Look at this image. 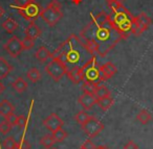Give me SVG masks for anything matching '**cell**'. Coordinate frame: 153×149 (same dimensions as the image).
<instances>
[{"instance_id": "6da1fadb", "label": "cell", "mask_w": 153, "mask_h": 149, "mask_svg": "<svg viewBox=\"0 0 153 149\" xmlns=\"http://www.w3.org/2000/svg\"><path fill=\"white\" fill-rule=\"evenodd\" d=\"M79 38L90 54L98 53L102 57H106L107 53L122 40L117 30L111 26L110 21L102 26H98L91 21L80 32Z\"/></svg>"}, {"instance_id": "7a4b0ae2", "label": "cell", "mask_w": 153, "mask_h": 149, "mask_svg": "<svg viewBox=\"0 0 153 149\" xmlns=\"http://www.w3.org/2000/svg\"><path fill=\"white\" fill-rule=\"evenodd\" d=\"M40 17L44 20L49 26H55L63 17L61 11V3L58 0H51L46 7L42 10Z\"/></svg>"}, {"instance_id": "3957f363", "label": "cell", "mask_w": 153, "mask_h": 149, "mask_svg": "<svg viewBox=\"0 0 153 149\" xmlns=\"http://www.w3.org/2000/svg\"><path fill=\"white\" fill-rule=\"evenodd\" d=\"M82 70H83L85 81L94 82L98 86L104 81V78L102 77V74H101L100 71V65L97 62L94 55H92L91 59L82 66Z\"/></svg>"}, {"instance_id": "277c9868", "label": "cell", "mask_w": 153, "mask_h": 149, "mask_svg": "<svg viewBox=\"0 0 153 149\" xmlns=\"http://www.w3.org/2000/svg\"><path fill=\"white\" fill-rule=\"evenodd\" d=\"M67 65L59 59L53 57L51 62L45 67L46 73L53 78L55 81H59L67 72Z\"/></svg>"}, {"instance_id": "5b68a950", "label": "cell", "mask_w": 153, "mask_h": 149, "mask_svg": "<svg viewBox=\"0 0 153 149\" xmlns=\"http://www.w3.org/2000/svg\"><path fill=\"white\" fill-rule=\"evenodd\" d=\"M18 11V13L22 16L25 20L30 22H35L41 15L42 12V7L41 5L37 2L36 0H33L32 2H30L28 4H26L23 7H16Z\"/></svg>"}, {"instance_id": "8992f818", "label": "cell", "mask_w": 153, "mask_h": 149, "mask_svg": "<svg viewBox=\"0 0 153 149\" xmlns=\"http://www.w3.org/2000/svg\"><path fill=\"white\" fill-rule=\"evenodd\" d=\"M152 23V20L145 13H140V15L135 16L132 20V34L135 37H140L145 30L149 28Z\"/></svg>"}, {"instance_id": "52a82bcc", "label": "cell", "mask_w": 153, "mask_h": 149, "mask_svg": "<svg viewBox=\"0 0 153 149\" xmlns=\"http://www.w3.org/2000/svg\"><path fill=\"white\" fill-rule=\"evenodd\" d=\"M82 129L89 138H96L104 129V124L96 117H90L87 122L82 125Z\"/></svg>"}, {"instance_id": "ba28073f", "label": "cell", "mask_w": 153, "mask_h": 149, "mask_svg": "<svg viewBox=\"0 0 153 149\" xmlns=\"http://www.w3.org/2000/svg\"><path fill=\"white\" fill-rule=\"evenodd\" d=\"M3 48L13 57H19L22 53V51H24L23 46H22V41H20L18 37L16 36L12 37L10 40H7V42L3 45Z\"/></svg>"}, {"instance_id": "9c48e42d", "label": "cell", "mask_w": 153, "mask_h": 149, "mask_svg": "<svg viewBox=\"0 0 153 149\" xmlns=\"http://www.w3.org/2000/svg\"><path fill=\"white\" fill-rule=\"evenodd\" d=\"M42 123H43V125L51 132L59 129V128H62V126L64 125V121L55 113L51 114L48 117L45 118Z\"/></svg>"}, {"instance_id": "30bf717a", "label": "cell", "mask_w": 153, "mask_h": 149, "mask_svg": "<svg viewBox=\"0 0 153 149\" xmlns=\"http://www.w3.org/2000/svg\"><path fill=\"white\" fill-rule=\"evenodd\" d=\"M66 75L74 84H78L81 81H84L83 70H82V67H79V66H76V67H72L70 70H67Z\"/></svg>"}, {"instance_id": "8fae6325", "label": "cell", "mask_w": 153, "mask_h": 149, "mask_svg": "<svg viewBox=\"0 0 153 149\" xmlns=\"http://www.w3.org/2000/svg\"><path fill=\"white\" fill-rule=\"evenodd\" d=\"M97 97L96 95L92 94H87V93H83L81 96L78 99V102L81 104V106L83 107L85 111L90 109L94 104H97Z\"/></svg>"}, {"instance_id": "7c38bea8", "label": "cell", "mask_w": 153, "mask_h": 149, "mask_svg": "<svg viewBox=\"0 0 153 149\" xmlns=\"http://www.w3.org/2000/svg\"><path fill=\"white\" fill-rule=\"evenodd\" d=\"M100 71L101 74H102V77L104 78V80H107L115 75V73L117 72V69L112 63L107 62L103 66H100Z\"/></svg>"}, {"instance_id": "4fadbf2b", "label": "cell", "mask_w": 153, "mask_h": 149, "mask_svg": "<svg viewBox=\"0 0 153 149\" xmlns=\"http://www.w3.org/2000/svg\"><path fill=\"white\" fill-rule=\"evenodd\" d=\"M41 34H42V32L39 28V26L35 24V22H30V25L25 28V37H28L34 41L37 40L41 36Z\"/></svg>"}, {"instance_id": "5bb4252c", "label": "cell", "mask_w": 153, "mask_h": 149, "mask_svg": "<svg viewBox=\"0 0 153 149\" xmlns=\"http://www.w3.org/2000/svg\"><path fill=\"white\" fill-rule=\"evenodd\" d=\"M14 113H15V106L7 99H3L0 102V115L5 118L7 116Z\"/></svg>"}, {"instance_id": "9a60e30c", "label": "cell", "mask_w": 153, "mask_h": 149, "mask_svg": "<svg viewBox=\"0 0 153 149\" xmlns=\"http://www.w3.org/2000/svg\"><path fill=\"white\" fill-rule=\"evenodd\" d=\"M13 70V66L5 59L0 57V80L5 78Z\"/></svg>"}, {"instance_id": "2e32d148", "label": "cell", "mask_w": 153, "mask_h": 149, "mask_svg": "<svg viewBox=\"0 0 153 149\" xmlns=\"http://www.w3.org/2000/svg\"><path fill=\"white\" fill-rule=\"evenodd\" d=\"M35 57L38 59L40 63H45L48 59L51 57V53L45 46H41L35 53Z\"/></svg>"}, {"instance_id": "e0dca14e", "label": "cell", "mask_w": 153, "mask_h": 149, "mask_svg": "<svg viewBox=\"0 0 153 149\" xmlns=\"http://www.w3.org/2000/svg\"><path fill=\"white\" fill-rule=\"evenodd\" d=\"M113 103H114V100H113V98L111 96H106L97 99V104L103 111H107L108 109H110V106Z\"/></svg>"}, {"instance_id": "ac0fdd59", "label": "cell", "mask_w": 153, "mask_h": 149, "mask_svg": "<svg viewBox=\"0 0 153 149\" xmlns=\"http://www.w3.org/2000/svg\"><path fill=\"white\" fill-rule=\"evenodd\" d=\"M12 88L18 93H23L27 89V84L22 77H18L15 79V81L12 84Z\"/></svg>"}, {"instance_id": "d6986e66", "label": "cell", "mask_w": 153, "mask_h": 149, "mask_svg": "<svg viewBox=\"0 0 153 149\" xmlns=\"http://www.w3.org/2000/svg\"><path fill=\"white\" fill-rule=\"evenodd\" d=\"M2 27H3V29H5L7 32L12 34V32H14L16 29H17L18 23L14 19H12V18H7V19L2 23Z\"/></svg>"}, {"instance_id": "ffe728a7", "label": "cell", "mask_w": 153, "mask_h": 149, "mask_svg": "<svg viewBox=\"0 0 153 149\" xmlns=\"http://www.w3.org/2000/svg\"><path fill=\"white\" fill-rule=\"evenodd\" d=\"M40 144L42 145L43 147L47 149H51L53 148V146L56 144V141L53 139V134H45L43 136L42 138L40 139Z\"/></svg>"}, {"instance_id": "44dd1931", "label": "cell", "mask_w": 153, "mask_h": 149, "mask_svg": "<svg viewBox=\"0 0 153 149\" xmlns=\"http://www.w3.org/2000/svg\"><path fill=\"white\" fill-rule=\"evenodd\" d=\"M92 21H94L98 26L105 25V24L109 21V15L105 13V12H101V13H99L98 15L92 19Z\"/></svg>"}, {"instance_id": "7402d4cb", "label": "cell", "mask_w": 153, "mask_h": 149, "mask_svg": "<svg viewBox=\"0 0 153 149\" xmlns=\"http://www.w3.org/2000/svg\"><path fill=\"white\" fill-rule=\"evenodd\" d=\"M97 98H102V97H106V96H111V93L109 91V89L107 88L105 84H99L97 87L96 93H94Z\"/></svg>"}, {"instance_id": "603a6c76", "label": "cell", "mask_w": 153, "mask_h": 149, "mask_svg": "<svg viewBox=\"0 0 153 149\" xmlns=\"http://www.w3.org/2000/svg\"><path fill=\"white\" fill-rule=\"evenodd\" d=\"M26 76H27V78L32 82H37V81H39V80H40L41 73H40V71L37 69V68H32V69H30L27 71Z\"/></svg>"}, {"instance_id": "cb8c5ba5", "label": "cell", "mask_w": 153, "mask_h": 149, "mask_svg": "<svg viewBox=\"0 0 153 149\" xmlns=\"http://www.w3.org/2000/svg\"><path fill=\"white\" fill-rule=\"evenodd\" d=\"M97 87L98 84H94V82H90V81H83V84H82V91L83 93H87V94H92L94 95L97 90Z\"/></svg>"}, {"instance_id": "d4e9b609", "label": "cell", "mask_w": 153, "mask_h": 149, "mask_svg": "<svg viewBox=\"0 0 153 149\" xmlns=\"http://www.w3.org/2000/svg\"><path fill=\"white\" fill-rule=\"evenodd\" d=\"M51 134H53V139H55L56 143L63 142V141L65 140L66 138H67V134H66V131L63 129V128H59V129L55 130V131L51 132Z\"/></svg>"}, {"instance_id": "484cf974", "label": "cell", "mask_w": 153, "mask_h": 149, "mask_svg": "<svg viewBox=\"0 0 153 149\" xmlns=\"http://www.w3.org/2000/svg\"><path fill=\"white\" fill-rule=\"evenodd\" d=\"M90 117H91V116H90L88 113H86L85 109H84V111L79 112L78 114L74 115V120H76L78 123L81 124V125H83L85 122H87V120L89 119Z\"/></svg>"}, {"instance_id": "4316f807", "label": "cell", "mask_w": 153, "mask_h": 149, "mask_svg": "<svg viewBox=\"0 0 153 149\" xmlns=\"http://www.w3.org/2000/svg\"><path fill=\"white\" fill-rule=\"evenodd\" d=\"M136 119H137L142 124H147L151 120V115L148 111L142 109V111L137 114V116H136Z\"/></svg>"}, {"instance_id": "83f0119b", "label": "cell", "mask_w": 153, "mask_h": 149, "mask_svg": "<svg viewBox=\"0 0 153 149\" xmlns=\"http://www.w3.org/2000/svg\"><path fill=\"white\" fill-rule=\"evenodd\" d=\"M2 145L4 149H16L17 148V141L14 137H7L3 140Z\"/></svg>"}, {"instance_id": "f1b7e54d", "label": "cell", "mask_w": 153, "mask_h": 149, "mask_svg": "<svg viewBox=\"0 0 153 149\" xmlns=\"http://www.w3.org/2000/svg\"><path fill=\"white\" fill-rule=\"evenodd\" d=\"M12 128H13V125L9 123L7 120L0 122V132L2 134H7L12 130Z\"/></svg>"}, {"instance_id": "f546056e", "label": "cell", "mask_w": 153, "mask_h": 149, "mask_svg": "<svg viewBox=\"0 0 153 149\" xmlns=\"http://www.w3.org/2000/svg\"><path fill=\"white\" fill-rule=\"evenodd\" d=\"M34 44H35V41L33 39L28 38V37H25V38L22 40V46H23V49L24 50H30L34 47Z\"/></svg>"}, {"instance_id": "4dcf8cb0", "label": "cell", "mask_w": 153, "mask_h": 149, "mask_svg": "<svg viewBox=\"0 0 153 149\" xmlns=\"http://www.w3.org/2000/svg\"><path fill=\"white\" fill-rule=\"evenodd\" d=\"M17 149H30V144L26 139L21 138L17 141Z\"/></svg>"}, {"instance_id": "1f68e13d", "label": "cell", "mask_w": 153, "mask_h": 149, "mask_svg": "<svg viewBox=\"0 0 153 149\" xmlns=\"http://www.w3.org/2000/svg\"><path fill=\"white\" fill-rule=\"evenodd\" d=\"M26 122H27V119H26L25 116L19 115V116H17L15 126H18V127H20V128H24L26 126Z\"/></svg>"}, {"instance_id": "d6a6232c", "label": "cell", "mask_w": 153, "mask_h": 149, "mask_svg": "<svg viewBox=\"0 0 153 149\" xmlns=\"http://www.w3.org/2000/svg\"><path fill=\"white\" fill-rule=\"evenodd\" d=\"M81 148H83V149H96V145L94 144V142H92L90 139H88V140H85V142H83V144L81 145Z\"/></svg>"}, {"instance_id": "836d02e7", "label": "cell", "mask_w": 153, "mask_h": 149, "mask_svg": "<svg viewBox=\"0 0 153 149\" xmlns=\"http://www.w3.org/2000/svg\"><path fill=\"white\" fill-rule=\"evenodd\" d=\"M14 1H15L16 7H23L30 2H32L33 0H14Z\"/></svg>"}, {"instance_id": "e575fe53", "label": "cell", "mask_w": 153, "mask_h": 149, "mask_svg": "<svg viewBox=\"0 0 153 149\" xmlns=\"http://www.w3.org/2000/svg\"><path fill=\"white\" fill-rule=\"evenodd\" d=\"M5 120H7L9 123H11L13 126H15L16 124V120H17V116L15 115V114H11V115L7 116V117L4 118Z\"/></svg>"}, {"instance_id": "d590c367", "label": "cell", "mask_w": 153, "mask_h": 149, "mask_svg": "<svg viewBox=\"0 0 153 149\" xmlns=\"http://www.w3.org/2000/svg\"><path fill=\"white\" fill-rule=\"evenodd\" d=\"M124 149H138V146L133 142V141L130 140L124 145Z\"/></svg>"}, {"instance_id": "8d00e7d4", "label": "cell", "mask_w": 153, "mask_h": 149, "mask_svg": "<svg viewBox=\"0 0 153 149\" xmlns=\"http://www.w3.org/2000/svg\"><path fill=\"white\" fill-rule=\"evenodd\" d=\"M4 90H5V87H4V84H2V81L0 80V95L2 94L3 92H4Z\"/></svg>"}, {"instance_id": "74e56055", "label": "cell", "mask_w": 153, "mask_h": 149, "mask_svg": "<svg viewBox=\"0 0 153 149\" xmlns=\"http://www.w3.org/2000/svg\"><path fill=\"white\" fill-rule=\"evenodd\" d=\"M4 13H5V11H4V9H3L1 5H0V18L2 17L3 15H4Z\"/></svg>"}, {"instance_id": "f35d334b", "label": "cell", "mask_w": 153, "mask_h": 149, "mask_svg": "<svg viewBox=\"0 0 153 149\" xmlns=\"http://www.w3.org/2000/svg\"><path fill=\"white\" fill-rule=\"evenodd\" d=\"M96 149H110V148H108L107 146H104V145H103V146H98V147H96Z\"/></svg>"}, {"instance_id": "ab89813d", "label": "cell", "mask_w": 153, "mask_h": 149, "mask_svg": "<svg viewBox=\"0 0 153 149\" xmlns=\"http://www.w3.org/2000/svg\"><path fill=\"white\" fill-rule=\"evenodd\" d=\"M71 1L74 3V4H80V3L82 2V0H71Z\"/></svg>"}, {"instance_id": "60d3db41", "label": "cell", "mask_w": 153, "mask_h": 149, "mask_svg": "<svg viewBox=\"0 0 153 149\" xmlns=\"http://www.w3.org/2000/svg\"><path fill=\"white\" fill-rule=\"evenodd\" d=\"M106 1H107V2H109V1H111V0H106Z\"/></svg>"}, {"instance_id": "b9f144b4", "label": "cell", "mask_w": 153, "mask_h": 149, "mask_svg": "<svg viewBox=\"0 0 153 149\" xmlns=\"http://www.w3.org/2000/svg\"><path fill=\"white\" fill-rule=\"evenodd\" d=\"M51 149H56V148H51Z\"/></svg>"}, {"instance_id": "7bdbcfd3", "label": "cell", "mask_w": 153, "mask_h": 149, "mask_svg": "<svg viewBox=\"0 0 153 149\" xmlns=\"http://www.w3.org/2000/svg\"><path fill=\"white\" fill-rule=\"evenodd\" d=\"M80 149H83V148H80Z\"/></svg>"}, {"instance_id": "ee69618b", "label": "cell", "mask_w": 153, "mask_h": 149, "mask_svg": "<svg viewBox=\"0 0 153 149\" xmlns=\"http://www.w3.org/2000/svg\"><path fill=\"white\" fill-rule=\"evenodd\" d=\"M16 149H17V148H16Z\"/></svg>"}]
</instances>
